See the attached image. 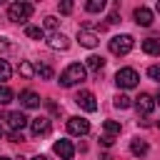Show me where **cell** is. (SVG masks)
I'll use <instances>...</instances> for the list:
<instances>
[{
	"mask_svg": "<svg viewBox=\"0 0 160 160\" xmlns=\"http://www.w3.org/2000/svg\"><path fill=\"white\" fill-rule=\"evenodd\" d=\"M85 78H88V68L80 65V62H72V65H68V68L62 70V75H60V85H62V88H72V85L82 82Z\"/></svg>",
	"mask_w": 160,
	"mask_h": 160,
	"instance_id": "6da1fadb",
	"label": "cell"
},
{
	"mask_svg": "<svg viewBox=\"0 0 160 160\" xmlns=\"http://www.w3.org/2000/svg\"><path fill=\"white\" fill-rule=\"evenodd\" d=\"M30 15H32V5L30 2L20 0V2H12L8 8V20H12V22H28Z\"/></svg>",
	"mask_w": 160,
	"mask_h": 160,
	"instance_id": "7a4b0ae2",
	"label": "cell"
},
{
	"mask_svg": "<svg viewBox=\"0 0 160 160\" xmlns=\"http://www.w3.org/2000/svg\"><path fill=\"white\" fill-rule=\"evenodd\" d=\"M138 80H140V75H138L132 68H120V70L115 72V82H118L120 90H130V88H135Z\"/></svg>",
	"mask_w": 160,
	"mask_h": 160,
	"instance_id": "3957f363",
	"label": "cell"
},
{
	"mask_svg": "<svg viewBox=\"0 0 160 160\" xmlns=\"http://www.w3.org/2000/svg\"><path fill=\"white\" fill-rule=\"evenodd\" d=\"M132 45H135L132 35H115V38L110 40V52H112V55H128V52L132 50Z\"/></svg>",
	"mask_w": 160,
	"mask_h": 160,
	"instance_id": "277c9868",
	"label": "cell"
},
{
	"mask_svg": "<svg viewBox=\"0 0 160 160\" xmlns=\"http://www.w3.org/2000/svg\"><path fill=\"white\" fill-rule=\"evenodd\" d=\"M5 122H8V128H10L12 132H22V128H25L30 120H28L20 110H12V112H8V115H5Z\"/></svg>",
	"mask_w": 160,
	"mask_h": 160,
	"instance_id": "5b68a950",
	"label": "cell"
},
{
	"mask_svg": "<svg viewBox=\"0 0 160 160\" xmlns=\"http://www.w3.org/2000/svg\"><path fill=\"white\" fill-rule=\"evenodd\" d=\"M78 42H80L82 48H98L100 35H98L95 30H90V28H80V30H78Z\"/></svg>",
	"mask_w": 160,
	"mask_h": 160,
	"instance_id": "8992f818",
	"label": "cell"
},
{
	"mask_svg": "<svg viewBox=\"0 0 160 160\" xmlns=\"http://www.w3.org/2000/svg\"><path fill=\"white\" fill-rule=\"evenodd\" d=\"M75 102L82 108V110H88V112H95L98 110V102H95V95L90 92V90H80L78 95H75Z\"/></svg>",
	"mask_w": 160,
	"mask_h": 160,
	"instance_id": "52a82bcc",
	"label": "cell"
},
{
	"mask_svg": "<svg viewBox=\"0 0 160 160\" xmlns=\"http://www.w3.org/2000/svg\"><path fill=\"white\" fill-rule=\"evenodd\" d=\"M135 108H138L140 115H150V112L155 110V98L148 95V92H140V95L135 98Z\"/></svg>",
	"mask_w": 160,
	"mask_h": 160,
	"instance_id": "ba28073f",
	"label": "cell"
},
{
	"mask_svg": "<svg viewBox=\"0 0 160 160\" xmlns=\"http://www.w3.org/2000/svg\"><path fill=\"white\" fill-rule=\"evenodd\" d=\"M68 132H70V135H88V132H90V122H88L85 118H78V115H75V118L68 120Z\"/></svg>",
	"mask_w": 160,
	"mask_h": 160,
	"instance_id": "9c48e42d",
	"label": "cell"
},
{
	"mask_svg": "<svg viewBox=\"0 0 160 160\" xmlns=\"http://www.w3.org/2000/svg\"><path fill=\"white\" fill-rule=\"evenodd\" d=\"M50 130H52V125H50V120H48V118H35V120H30V132H32L35 138L48 135Z\"/></svg>",
	"mask_w": 160,
	"mask_h": 160,
	"instance_id": "30bf717a",
	"label": "cell"
},
{
	"mask_svg": "<svg viewBox=\"0 0 160 160\" xmlns=\"http://www.w3.org/2000/svg\"><path fill=\"white\" fill-rule=\"evenodd\" d=\"M52 150H55V155H60L62 160H72V155H75V148H72L70 140H58V142L52 145Z\"/></svg>",
	"mask_w": 160,
	"mask_h": 160,
	"instance_id": "8fae6325",
	"label": "cell"
},
{
	"mask_svg": "<svg viewBox=\"0 0 160 160\" xmlns=\"http://www.w3.org/2000/svg\"><path fill=\"white\" fill-rule=\"evenodd\" d=\"M132 15H135V22H138V25H142V28H150V25H152V10L145 8V5L135 8Z\"/></svg>",
	"mask_w": 160,
	"mask_h": 160,
	"instance_id": "7c38bea8",
	"label": "cell"
},
{
	"mask_svg": "<svg viewBox=\"0 0 160 160\" xmlns=\"http://www.w3.org/2000/svg\"><path fill=\"white\" fill-rule=\"evenodd\" d=\"M48 48H52V50H68V48H70V40H68L62 32H50Z\"/></svg>",
	"mask_w": 160,
	"mask_h": 160,
	"instance_id": "4fadbf2b",
	"label": "cell"
},
{
	"mask_svg": "<svg viewBox=\"0 0 160 160\" xmlns=\"http://www.w3.org/2000/svg\"><path fill=\"white\" fill-rule=\"evenodd\" d=\"M20 105L22 108H38L40 105V95L32 92V90H22L20 92Z\"/></svg>",
	"mask_w": 160,
	"mask_h": 160,
	"instance_id": "5bb4252c",
	"label": "cell"
},
{
	"mask_svg": "<svg viewBox=\"0 0 160 160\" xmlns=\"http://www.w3.org/2000/svg\"><path fill=\"white\" fill-rule=\"evenodd\" d=\"M148 150H150V148H148V142H145V140H140V138H135V140L130 142V152H132L135 158H142V155H148Z\"/></svg>",
	"mask_w": 160,
	"mask_h": 160,
	"instance_id": "9a60e30c",
	"label": "cell"
},
{
	"mask_svg": "<svg viewBox=\"0 0 160 160\" xmlns=\"http://www.w3.org/2000/svg\"><path fill=\"white\" fill-rule=\"evenodd\" d=\"M85 68H88V70L100 72V70L105 68V58H102V55H90V58H88V62H85Z\"/></svg>",
	"mask_w": 160,
	"mask_h": 160,
	"instance_id": "2e32d148",
	"label": "cell"
},
{
	"mask_svg": "<svg viewBox=\"0 0 160 160\" xmlns=\"http://www.w3.org/2000/svg\"><path fill=\"white\" fill-rule=\"evenodd\" d=\"M142 50H145L148 55H160V40H158V38L142 40Z\"/></svg>",
	"mask_w": 160,
	"mask_h": 160,
	"instance_id": "e0dca14e",
	"label": "cell"
},
{
	"mask_svg": "<svg viewBox=\"0 0 160 160\" xmlns=\"http://www.w3.org/2000/svg\"><path fill=\"white\" fill-rule=\"evenodd\" d=\"M120 130H122L120 122H115V120H105V135L115 138V135H120Z\"/></svg>",
	"mask_w": 160,
	"mask_h": 160,
	"instance_id": "ac0fdd59",
	"label": "cell"
},
{
	"mask_svg": "<svg viewBox=\"0 0 160 160\" xmlns=\"http://www.w3.org/2000/svg\"><path fill=\"white\" fill-rule=\"evenodd\" d=\"M85 10L88 12H102L105 10V0H88L85 2Z\"/></svg>",
	"mask_w": 160,
	"mask_h": 160,
	"instance_id": "d6986e66",
	"label": "cell"
},
{
	"mask_svg": "<svg viewBox=\"0 0 160 160\" xmlns=\"http://www.w3.org/2000/svg\"><path fill=\"white\" fill-rule=\"evenodd\" d=\"M25 32H28V38H32V40H42V38H45V30L38 28V25H28Z\"/></svg>",
	"mask_w": 160,
	"mask_h": 160,
	"instance_id": "ffe728a7",
	"label": "cell"
},
{
	"mask_svg": "<svg viewBox=\"0 0 160 160\" xmlns=\"http://www.w3.org/2000/svg\"><path fill=\"white\" fill-rule=\"evenodd\" d=\"M12 98H15V92H12L8 85H0V105H8V102H12Z\"/></svg>",
	"mask_w": 160,
	"mask_h": 160,
	"instance_id": "44dd1931",
	"label": "cell"
},
{
	"mask_svg": "<svg viewBox=\"0 0 160 160\" xmlns=\"http://www.w3.org/2000/svg\"><path fill=\"white\" fill-rule=\"evenodd\" d=\"M10 75H12V68H10V62L0 58V82H5V80H10Z\"/></svg>",
	"mask_w": 160,
	"mask_h": 160,
	"instance_id": "7402d4cb",
	"label": "cell"
},
{
	"mask_svg": "<svg viewBox=\"0 0 160 160\" xmlns=\"http://www.w3.org/2000/svg\"><path fill=\"white\" fill-rule=\"evenodd\" d=\"M130 105H132V100H130L125 92H118V95H115V108L125 110V108H130Z\"/></svg>",
	"mask_w": 160,
	"mask_h": 160,
	"instance_id": "603a6c76",
	"label": "cell"
},
{
	"mask_svg": "<svg viewBox=\"0 0 160 160\" xmlns=\"http://www.w3.org/2000/svg\"><path fill=\"white\" fill-rule=\"evenodd\" d=\"M20 75H22V78H32V75H35V68H32L28 60H22V62H20Z\"/></svg>",
	"mask_w": 160,
	"mask_h": 160,
	"instance_id": "cb8c5ba5",
	"label": "cell"
},
{
	"mask_svg": "<svg viewBox=\"0 0 160 160\" xmlns=\"http://www.w3.org/2000/svg\"><path fill=\"white\" fill-rule=\"evenodd\" d=\"M35 72H38L40 78H45V80H50V78H52V68H50V65H38V68H35Z\"/></svg>",
	"mask_w": 160,
	"mask_h": 160,
	"instance_id": "d4e9b609",
	"label": "cell"
},
{
	"mask_svg": "<svg viewBox=\"0 0 160 160\" xmlns=\"http://www.w3.org/2000/svg\"><path fill=\"white\" fill-rule=\"evenodd\" d=\"M58 10H60L62 15H70V12H72V2H70V0H62V2L58 5Z\"/></svg>",
	"mask_w": 160,
	"mask_h": 160,
	"instance_id": "484cf974",
	"label": "cell"
},
{
	"mask_svg": "<svg viewBox=\"0 0 160 160\" xmlns=\"http://www.w3.org/2000/svg\"><path fill=\"white\" fill-rule=\"evenodd\" d=\"M148 75H150L152 80L160 82V65H150V68H148Z\"/></svg>",
	"mask_w": 160,
	"mask_h": 160,
	"instance_id": "4316f807",
	"label": "cell"
},
{
	"mask_svg": "<svg viewBox=\"0 0 160 160\" xmlns=\"http://www.w3.org/2000/svg\"><path fill=\"white\" fill-rule=\"evenodd\" d=\"M45 28H48V30H55V28H58V18H55V15H48V18H45Z\"/></svg>",
	"mask_w": 160,
	"mask_h": 160,
	"instance_id": "83f0119b",
	"label": "cell"
},
{
	"mask_svg": "<svg viewBox=\"0 0 160 160\" xmlns=\"http://www.w3.org/2000/svg\"><path fill=\"white\" fill-rule=\"evenodd\" d=\"M10 140H12V142H18V140H22V132H10Z\"/></svg>",
	"mask_w": 160,
	"mask_h": 160,
	"instance_id": "f1b7e54d",
	"label": "cell"
},
{
	"mask_svg": "<svg viewBox=\"0 0 160 160\" xmlns=\"http://www.w3.org/2000/svg\"><path fill=\"white\" fill-rule=\"evenodd\" d=\"M102 145H108V148H110V145H112V138H110V135H102Z\"/></svg>",
	"mask_w": 160,
	"mask_h": 160,
	"instance_id": "f546056e",
	"label": "cell"
},
{
	"mask_svg": "<svg viewBox=\"0 0 160 160\" xmlns=\"http://www.w3.org/2000/svg\"><path fill=\"white\" fill-rule=\"evenodd\" d=\"M30 160H48L45 155H35V158H30Z\"/></svg>",
	"mask_w": 160,
	"mask_h": 160,
	"instance_id": "4dcf8cb0",
	"label": "cell"
},
{
	"mask_svg": "<svg viewBox=\"0 0 160 160\" xmlns=\"http://www.w3.org/2000/svg\"><path fill=\"white\" fill-rule=\"evenodd\" d=\"M155 10H158V12H160V0H158V5H155Z\"/></svg>",
	"mask_w": 160,
	"mask_h": 160,
	"instance_id": "1f68e13d",
	"label": "cell"
},
{
	"mask_svg": "<svg viewBox=\"0 0 160 160\" xmlns=\"http://www.w3.org/2000/svg\"><path fill=\"white\" fill-rule=\"evenodd\" d=\"M155 102H160V92H158V98H155Z\"/></svg>",
	"mask_w": 160,
	"mask_h": 160,
	"instance_id": "d6a6232c",
	"label": "cell"
},
{
	"mask_svg": "<svg viewBox=\"0 0 160 160\" xmlns=\"http://www.w3.org/2000/svg\"><path fill=\"white\" fill-rule=\"evenodd\" d=\"M0 138H2V128H0Z\"/></svg>",
	"mask_w": 160,
	"mask_h": 160,
	"instance_id": "836d02e7",
	"label": "cell"
},
{
	"mask_svg": "<svg viewBox=\"0 0 160 160\" xmlns=\"http://www.w3.org/2000/svg\"><path fill=\"white\" fill-rule=\"evenodd\" d=\"M0 160H10V158H0Z\"/></svg>",
	"mask_w": 160,
	"mask_h": 160,
	"instance_id": "e575fe53",
	"label": "cell"
},
{
	"mask_svg": "<svg viewBox=\"0 0 160 160\" xmlns=\"http://www.w3.org/2000/svg\"><path fill=\"white\" fill-rule=\"evenodd\" d=\"M158 128H160V120H158Z\"/></svg>",
	"mask_w": 160,
	"mask_h": 160,
	"instance_id": "d590c367",
	"label": "cell"
}]
</instances>
